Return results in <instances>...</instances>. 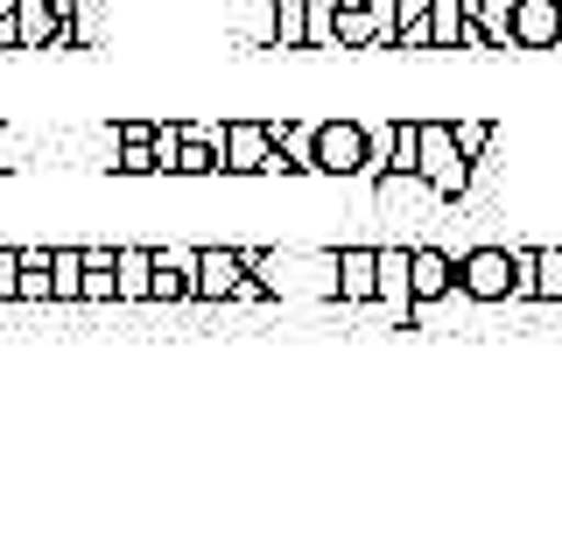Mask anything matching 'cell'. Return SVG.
<instances>
[{
    "label": "cell",
    "mask_w": 562,
    "mask_h": 541,
    "mask_svg": "<svg viewBox=\"0 0 562 541\" xmlns=\"http://www.w3.org/2000/svg\"><path fill=\"white\" fill-rule=\"evenodd\" d=\"M239 274H246L239 247H190V295L198 303H233Z\"/></svg>",
    "instance_id": "obj_6"
},
{
    "label": "cell",
    "mask_w": 562,
    "mask_h": 541,
    "mask_svg": "<svg viewBox=\"0 0 562 541\" xmlns=\"http://www.w3.org/2000/svg\"><path fill=\"white\" fill-rule=\"evenodd\" d=\"M14 295V247H0V303Z\"/></svg>",
    "instance_id": "obj_22"
},
{
    "label": "cell",
    "mask_w": 562,
    "mask_h": 541,
    "mask_svg": "<svg viewBox=\"0 0 562 541\" xmlns=\"http://www.w3.org/2000/svg\"><path fill=\"white\" fill-rule=\"evenodd\" d=\"M303 49H330V0H303Z\"/></svg>",
    "instance_id": "obj_21"
},
{
    "label": "cell",
    "mask_w": 562,
    "mask_h": 541,
    "mask_svg": "<svg viewBox=\"0 0 562 541\" xmlns=\"http://www.w3.org/2000/svg\"><path fill=\"white\" fill-rule=\"evenodd\" d=\"M429 49H471L464 0H429Z\"/></svg>",
    "instance_id": "obj_16"
},
{
    "label": "cell",
    "mask_w": 562,
    "mask_h": 541,
    "mask_svg": "<svg viewBox=\"0 0 562 541\" xmlns=\"http://www.w3.org/2000/svg\"><path fill=\"white\" fill-rule=\"evenodd\" d=\"M471 49H514V0H464Z\"/></svg>",
    "instance_id": "obj_9"
},
{
    "label": "cell",
    "mask_w": 562,
    "mask_h": 541,
    "mask_svg": "<svg viewBox=\"0 0 562 541\" xmlns=\"http://www.w3.org/2000/svg\"><path fill=\"white\" fill-rule=\"evenodd\" d=\"M268 49H303V0H268Z\"/></svg>",
    "instance_id": "obj_18"
},
{
    "label": "cell",
    "mask_w": 562,
    "mask_h": 541,
    "mask_svg": "<svg viewBox=\"0 0 562 541\" xmlns=\"http://www.w3.org/2000/svg\"><path fill=\"white\" fill-rule=\"evenodd\" d=\"M310 177H373V134L359 120H316L310 127Z\"/></svg>",
    "instance_id": "obj_1"
},
{
    "label": "cell",
    "mask_w": 562,
    "mask_h": 541,
    "mask_svg": "<svg viewBox=\"0 0 562 541\" xmlns=\"http://www.w3.org/2000/svg\"><path fill=\"white\" fill-rule=\"evenodd\" d=\"M0 49H14V0H0Z\"/></svg>",
    "instance_id": "obj_23"
},
{
    "label": "cell",
    "mask_w": 562,
    "mask_h": 541,
    "mask_svg": "<svg viewBox=\"0 0 562 541\" xmlns=\"http://www.w3.org/2000/svg\"><path fill=\"white\" fill-rule=\"evenodd\" d=\"M394 43L429 49V0H394Z\"/></svg>",
    "instance_id": "obj_19"
},
{
    "label": "cell",
    "mask_w": 562,
    "mask_h": 541,
    "mask_svg": "<svg viewBox=\"0 0 562 541\" xmlns=\"http://www.w3.org/2000/svg\"><path fill=\"white\" fill-rule=\"evenodd\" d=\"M527 303H562V247H527Z\"/></svg>",
    "instance_id": "obj_15"
},
{
    "label": "cell",
    "mask_w": 562,
    "mask_h": 541,
    "mask_svg": "<svg viewBox=\"0 0 562 541\" xmlns=\"http://www.w3.org/2000/svg\"><path fill=\"white\" fill-rule=\"evenodd\" d=\"M492 134H499V127H492V120H450V142H457V148H464V155H471V162H479V155L492 148Z\"/></svg>",
    "instance_id": "obj_20"
},
{
    "label": "cell",
    "mask_w": 562,
    "mask_h": 541,
    "mask_svg": "<svg viewBox=\"0 0 562 541\" xmlns=\"http://www.w3.org/2000/svg\"><path fill=\"white\" fill-rule=\"evenodd\" d=\"M148 303H190V253L148 247Z\"/></svg>",
    "instance_id": "obj_12"
},
{
    "label": "cell",
    "mask_w": 562,
    "mask_h": 541,
    "mask_svg": "<svg viewBox=\"0 0 562 541\" xmlns=\"http://www.w3.org/2000/svg\"><path fill=\"white\" fill-rule=\"evenodd\" d=\"M408 295H415V309L457 295V260L443 247H408Z\"/></svg>",
    "instance_id": "obj_8"
},
{
    "label": "cell",
    "mask_w": 562,
    "mask_h": 541,
    "mask_svg": "<svg viewBox=\"0 0 562 541\" xmlns=\"http://www.w3.org/2000/svg\"><path fill=\"white\" fill-rule=\"evenodd\" d=\"M211 142H218V169H225V177H260L268 155H274L268 120H225V127H211Z\"/></svg>",
    "instance_id": "obj_5"
},
{
    "label": "cell",
    "mask_w": 562,
    "mask_h": 541,
    "mask_svg": "<svg viewBox=\"0 0 562 541\" xmlns=\"http://www.w3.org/2000/svg\"><path fill=\"white\" fill-rule=\"evenodd\" d=\"M113 303H148V247H113Z\"/></svg>",
    "instance_id": "obj_14"
},
{
    "label": "cell",
    "mask_w": 562,
    "mask_h": 541,
    "mask_svg": "<svg viewBox=\"0 0 562 541\" xmlns=\"http://www.w3.org/2000/svg\"><path fill=\"white\" fill-rule=\"evenodd\" d=\"M415 177L436 190V198H464L471 190V155L450 142L443 120H422L415 127Z\"/></svg>",
    "instance_id": "obj_2"
},
{
    "label": "cell",
    "mask_w": 562,
    "mask_h": 541,
    "mask_svg": "<svg viewBox=\"0 0 562 541\" xmlns=\"http://www.w3.org/2000/svg\"><path fill=\"white\" fill-rule=\"evenodd\" d=\"M330 274H338V303H373V247H338L330 253Z\"/></svg>",
    "instance_id": "obj_11"
},
{
    "label": "cell",
    "mask_w": 562,
    "mask_h": 541,
    "mask_svg": "<svg viewBox=\"0 0 562 541\" xmlns=\"http://www.w3.org/2000/svg\"><path fill=\"white\" fill-rule=\"evenodd\" d=\"M394 43V0H330V49Z\"/></svg>",
    "instance_id": "obj_3"
},
{
    "label": "cell",
    "mask_w": 562,
    "mask_h": 541,
    "mask_svg": "<svg viewBox=\"0 0 562 541\" xmlns=\"http://www.w3.org/2000/svg\"><path fill=\"white\" fill-rule=\"evenodd\" d=\"M457 295H471V303H514V253L506 247L457 253Z\"/></svg>",
    "instance_id": "obj_4"
},
{
    "label": "cell",
    "mask_w": 562,
    "mask_h": 541,
    "mask_svg": "<svg viewBox=\"0 0 562 541\" xmlns=\"http://www.w3.org/2000/svg\"><path fill=\"white\" fill-rule=\"evenodd\" d=\"M373 303L394 309V324H415V295H408V247H373Z\"/></svg>",
    "instance_id": "obj_7"
},
{
    "label": "cell",
    "mask_w": 562,
    "mask_h": 541,
    "mask_svg": "<svg viewBox=\"0 0 562 541\" xmlns=\"http://www.w3.org/2000/svg\"><path fill=\"white\" fill-rule=\"evenodd\" d=\"M562 0H514V49H555Z\"/></svg>",
    "instance_id": "obj_10"
},
{
    "label": "cell",
    "mask_w": 562,
    "mask_h": 541,
    "mask_svg": "<svg viewBox=\"0 0 562 541\" xmlns=\"http://www.w3.org/2000/svg\"><path fill=\"white\" fill-rule=\"evenodd\" d=\"M85 282V247H49V303H78Z\"/></svg>",
    "instance_id": "obj_17"
},
{
    "label": "cell",
    "mask_w": 562,
    "mask_h": 541,
    "mask_svg": "<svg viewBox=\"0 0 562 541\" xmlns=\"http://www.w3.org/2000/svg\"><path fill=\"white\" fill-rule=\"evenodd\" d=\"M14 303H49V247H14Z\"/></svg>",
    "instance_id": "obj_13"
}]
</instances>
